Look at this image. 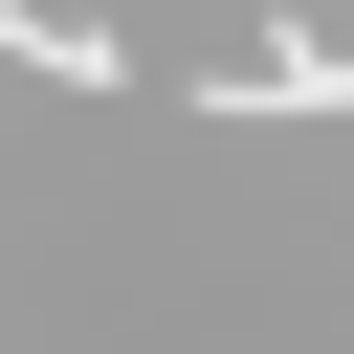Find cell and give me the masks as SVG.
I'll return each instance as SVG.
<instances>
[{"mask_svg":"<svg viewBox=\"0 0 354 354\" xmlns=\"http://www.w3.org/2000/svg\"><path fill=\"white\" fill-rule=\"evenodd\" d=\"M0 66H44V88H133V44L66 22V0H0Z\"/></svg>","mask_w":354,"mask_h":354,"instance_id":"6da1fadb","label":"cell"}]
</instances>
